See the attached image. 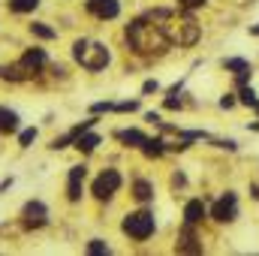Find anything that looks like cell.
<instances>
[{
	"instance_id": "cell-29",
	"label": "cell",
	"mask_w": 259,
	"mask_h": 256,
	"mask_svg": "<svg viewBox=\"0 0 259 256\" xmlns=\"http://www.w3.org/2000/svg\"><path fill=\"white\" fill-rule=\"evenodd\" d=\"M253 109H256V112H259V103H256V106H253Z\"/></svg>"
},
{
	"instance_id": "cell-17",
	"label": "cell",
	"mask_w": 259,
	"mask_h": 256,
	"mask_svg": "<svg viewBox=\"0 0 259 256\" xmlns=\"http://www.w3.org/2000/svg\"><path fill=\"white\" fill-rule=\"evenodd\" d=\"M133 196H136L139 202H151V199H154V187H151L148 181H142V178H139V181L133 184Z\"/></svg>"
},
{
	"instance_id": "cell-18",
	"label": "cell",
	"mask_w": 259,
	"mask_h": 256,
	"mask_svg": "<svg viewBox=\"0 0 259 256\" xmlns=\"http://www.w3.org/2000/svg\"><path fill=\"white\" fill-rule=\"evenodd\" d=\"M142 151H145V157H163L166 142H163V139H148V142L142 145Z\"/></svg>"
},
{
	"instance_id": "cell-7",
	"label": "cell",
	"mask_w": 259,
	"mask_h": 256,
	"mask_svg": "<svg viewBox=\"0 0 259 256\" xmlns=\"http://www.w3.org/2000/svg\"><path fill=\"white\" fill-rule=\"evenodd\" d=\"M21 223H24V229H42L49 223V208L42 202H27L21 211Z\"/></svg>"
},
{
	"instance_id": "cell-27",
	"label": "cell",
	"mask_w": 259,
	"mask_h": 256,
	"mask_svg": "<svg viewBox=\"0 0 259 256\" xmlns=\"http://www.w3.org/2000/svg\"><path fill=\"white\" fill-rule=\"evenodd\" d=\"M253 33H256V36H259V24H256V27H253Z\"/></svg>"
},
{
	"instance_id": "cell-2",
	"label": "cell",
	"mask_w": 259,
	"mask_h": 256,
	"mask_svg": "<svg viewBox=\"0 0 259 256\" xmlns=\"http://www.w3.org/2000/svg\"><path fill=\"white\" fill-rule=\"evenodd\" d=\"M148 18H151V21H157V24L166 30L169 42L193 46L196 39H199V24H196L190 15H175V12H169V9H154Z\"/></svg>"
},
{
	"instance_id": "cell-14",
	"label": "cell",
	"mask_w": 259,
	"mask_h": 256,
	"mask_svg": "<svg viewBox=\"0 0 259 256\" xmlns=\"http://www.w3.org/2000/svg\"><path fill=\"white\" fill-rule=\"evenodd\" d=\"M97 145H100V136H97V133H88V130L75 139V148H78V151H84V154H91Z\"/></svg>"
},
{
	"instance_id": "cell-19",
	"label": "cell",
	"mask_w": 259,
	"mask_h": 256,
	"mask_svg": "<svg viewBox=\"0 0 259 256\" xmlns=\"http://www.w3.org/2000/svg\"><path fill=\"white\" fill-rule=\"evenodd\" d=\"M36 6H39V0H9L12 12H33Z\"/></svg>"
},
{
	"instance_id": "cell-10",
	"label": "cell",
	"mask_w": 259,
	"mask_h": 256,
	"mask_svg": "<svg viewBox=\"0 0 259 256\" xmlns=\"http://www.w3.org/2000/svg\"><path fill=\"white\" fill-rule=\"evenodd\" d=\"M18 66L27 72V78H30V75H36V72L46 66V52H42V49H27V52H24V58L18 61Z\"/></svg>"
},
{
	"instance_id": "cell-8",
	"label": "cell",
	"mask_w": 259,
	"mask_h": 256,
	"mask_svg": "<svg viewBox=\"0 0 259 256\" xmlns=\"http://www.w3.org/2000/svg\"><path fill=\"white\" fill-rule=\"evenodd\" d=\"M84 3H88V12L97 15V18H103V21H112L121 12V3L118 0H84Z\"/></svg>"
},
{
	"instance_id": "cell-13",
	"label": "cell",
	"mask_w": 259,
	"mask_h": 256,
	"mask_svg": "<svg viewBox=\"0 0 259 256\" xmlns=\"http://www.w3.org/2000/svg\"><path fill=\"white\" fill-rule=\"evenodd\" d=\"M226 69H232V72H235L238 84H244V81H247V75H250V64H247V61H241V58H229V61H226Z\"/></svg>"
},
{
	"instance_id": "cell-6",
	"label": "cell",
	"mask_w": 259,
	"mask_h": 256,
	"mask_svg": "<svg viewBox=\"0 0 259 256\" xmlns=\"http://www.w3.org/2000/svg\"><path fill=\"white\" fill-rule=\"evenodd\" d=\"M211 217H214V220H220V223L235 220V217H238V196H235V193L220 196V199L214 202V208H211Z\"/></svg>"
},
{
	"instance_id": "cell-25",
	"label": "cell",
	"mask_w": 259,
	"mask_h": 256,
	"mask_svg": "<svg viewBox=\"0 0 259 256\" xmlns=\"http://www.w3.org/2000/svg\"><path fill=\"white\" fill-rule=\"evenodd\" d=\"M220 106H223V109H232V106H235V100H232V94H226V97L220 100Z\"/></svg>"
},
{
	"instance_id": "cell-12",
	"label": "cell",
	"mask_w": 259,
	"mask_h": 256,
	"mask_svg": "<svg viewBox=\"0 0 259 256\" xmlns=\"http://www.w3.org/2000/svg\"><path fill=\"white\" fill-rule=\"evenodd\" d=\"M202 217H205V205H202V199H190V202L184 205V223L196 226Z\"/></svg>"
},
{
	"instance_id": "cell-11",
	"label": "cell",
	"mask_w": 259,
	"mask_h": 256,
	"mask_svg": "<svg viewBox=\"0 0 259 256\" xmlns=\"http://www.w3.org/2000/svg\"><path fill=\"white\" fill-rule=\"evenodd\" d=\"M178 253H202V244H199V238L193 235V226H190V223H187V226H184V232H181Z\"/></svg>"
},
{
	"instance_id": "cell-21",
	"label": "cell",
	"mask_w": 259,
	"mask_h": 256,
	"mask_svg": "<svg viewBox=\"0 0 259 256\" xmlns=\"http://www.w3.org/2000/svg\"><path fill=\"white\" fill-rule=\"evenodd\" d=\"M241 103H244V106H256V103H259L256 91H253V88H247V81L241 84Z\"/></svg>"
},
{
	"instance_id": "cell-5",
	"label": "cell",
	"mask_w": 259,
	"mask_h": 256,
	"mask_svg": "<svg viewBox=\"0 0 259 256\" xmlns=\"http://www.w3.org/2000/svg\"><path fill=\"white\" fill-rule=\"evenodd\" d=\"M121 187V172H115V169H106V172H100L97 178H94V187L91 193L100 199V202H106V199H112L115 193Z\"/></svg>"
},
{
	"instance_id": "cell-3",
	"label": "cell",
	"mask_w": 259,
	"mask_h": 256,
	"mask_svg": "<svg viewBox=\"0 0 259 256\" xmlns=\"http://www.w3.org/2000/svg\"><path fill=\"white\" fill-rule=\"evenodd\" d=\"M72 58H75L78 66H84V69H91V72L106 69L109 61H112L109 49H106L103 42H94V39H78V42L72 46Z\"/></svg>"
},
{
	"instance_id": "cell-1",
	"label": "cell",
	"mask_w": 259,
	"mask_h": 256,
	"mask_svg": "<svg viewBox=\"0 0 259 256\" xmlns=\"http://www.w3.org/2000/svg\"><path fill=\"white\" fill-rule=\"evenodd\" d=\"M127 42L136 55H145V58L163 55V52L172 46L169 36H166V30H163L157 21H151V18H136V21H130L127 24Z\"/></svg>"
},
{
	"instance_id": "cell-24",
	"label": "cell",
	"mask_w": 259,
	"mask_h": 256,
	"mask_svg": "<svg viewBox=\"0 0 259 256\" xmlns=\"http://www.w3.org/2000/svg\"><path fill=\"white\" fill-rule=\"evenodd\" d=\"M178 6H184V9H199V6H205V0H178Z\"/></svg>"
},
{
	"instance_id": "cell-15",
	"label": "cell",
	"mask_w": 259,
	"mask_h": 256,
	"mask_svg": "<svg viewBox=\"0 0 259 256\" xmlns=\"http://www.w3.org/2000/svg\"><path fill=\"white\" fill-rule=\"evenodd\" d=\"M18 130V115L0 106V133H15Z\"/></svg>"
},
{
	"instance_id": "cell-20",
	"label": "cell",
	"mask_w": 259,
	"mask_h": 256,
	"mask_svg": "<svg viewBox=\"0 0 259 256\" xmlns=\"http://www.w3.org/2000/svg\"><path fill=\"white\" fill-rule=\"evenodd\" d=\"M30 33H33V36H39V39H55V30H52V27H46L42 21H33V24H30Z\"/></svg>"
},
{
	"instance_id": "cell-9",
	"label": "cell",
	"mask_w": 259,
	"mask_h": 256,
	"mask_svg": "<svg viewBox=\"0 0 259 256\" xmlns=\"http://www.w3.org/2000/svg\"><path fill=\"white\" fill-rule=\"evenodd\" d=\"M84 178H88V169H84V166H72V169H69V181H66V199H69V202H78V199H81Z\"/></svg>"
},
{
	"instance_id": "cell-22",
	"label": "cell",
	"mask_w": 259,
	"mask_h": 256,
	"mask_svg": "<svg viewBox=\"0 0 259 256\" xmlns=\"http://www.w3.org/2000/svg\"><path fill=\"white\" fill-rule=\"evenodd\" d=\"M33 139H36V130H24V133L18 136V142H21V148H27V145H30Z\"/></svg>"
},
{
	"instance_id": "cell-16",
	"label": "cell",
	"mask_w": 259,
	"mask_h": 256,
	"mask_svg": "<svg viewBox=\"0 0 259 256\" xmlns=\"http://www.w3.org/2000/svg\"><path fill=\"white\" fill-rule=\"evenodd\" d=\"M118 139H121V142H127V145H133V148H142V145L148 142V136H145V133H139V130H121V133H118Z\"/></svg>"
},
{
	"instance_id": "cell-26",
	"label": "cell",
	"mask_w": 259,
	"mask_h": 256,
	"mask_svg": "<svg viewBox=\"0 0 259 256\" xmlns=\"http://www.w3.org/2000/svg\"><path fill=\"white\" fill-rule=\"evenodd\" d=\"M157 88H160L157 81H145V88H142V91H145V94H151V91H157Z\"/></svg>"
},
{
	"instance_id": "cell-28",
	"label": "cell",
	"mask_w": 259,
	"mask_h": 256,
	"mask_svg": "<svg viewBox=\"0 0 259 256\" xmlns=\"http://www.w3.org/2000/svg\"><path fill=\"white\" fill-rule=\"evenodd\" d=\"M250 130H259V124H250Z\"/></svg>"
},
{
	"instance_id": "cell-4",
	"label": "cell",
	"mask_w": 259,
	"mask_h": 256,
	"mask_svg": "<svg viewBox=\"0 0 259 256\" xmlns=\"http://www.w3.org/2000/svg\"><path fill=\"white\" fill-rule=\"evenodd\" d=\"M154 226L157 223H154V214L151 211H136V214H127L124 217V226L121 229L127 232L133 241H148L154 235Z\"/></svg>"
},
{
	"instance_id": "cell-23",
	"label": "cell",
	"mask_w": 259,
	"mask_h": 256,
	"mask_svg": "<svg viewBox=\"0 0 259 256\" xmlns=\"http://www.w3.org/2000/svg\"><path fill=\"white\" fill-rule=\"evenodd\" d=\"M88 253H109V247H106L103 241H91V244H88Z\"/></svg>"
}]
</instances>
